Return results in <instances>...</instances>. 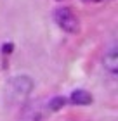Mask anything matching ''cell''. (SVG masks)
Listing matches in <instances>:
<instances>
[{
    "mask_svg": "<svg viewBox=\"0 0 118 121\" xmlns=\"http://www.w3.org/2000/svg\"><path fill=\"white\" fill-rule=\"evenodd\" d=\"M33 80L26 74H18L12 76L7 83H5L4 88V99L9 106H23L28 100V97L31 95L33 92Z\"/></svg>",
    "mask_w": 118,
    "mask_h": 121,
    "instance_id": "6da1fadb",
    "label": "cell"
},
{
    "mask_svg": "<svg viewBox=\"0 0 118 121\" xmlns=\"http://www.w3.org/2000/svg\"><path fill=\"white\" fill-rule=\"evenodd\" d=\"M54 19H56V23H57L59 28L63 30V31H66V33H78V30H80L78 17L71 12L68 7L56 9V12H54Z\"/></svg>",
    "mask_w": 118,
    "mask_h": 121,
    "instance_id": "7a4b0ae2",
    "label": "cell"
},
{
    "mask_svg": "<svg viewBox=\"0 0 118 121\" xmlns=\"http://www.w3.org/2000/svg\"><path fill=\"white\" fill-rule=\"evenodd\" d=\"M103 64H104V69L108 71L109 74H116V71H118V48H116V45L109 47L108 50H106Z\"/></svg>",
    "mask_w": 118,
    "mask_h": 121,
    "instance_id": "3957f363",
    "label": "cell"
},
{
    "mask_svg": "<svg viewBox=\"0 0 118 121\" xmlns=\"http://www.w3.org/2000/svg\"><path fill=\"white\" fill-rule=\"evenodd\" d=\"M70 100L75 104V106H87V104L92 102V95L85 90H75L71 93Z\"/></svg>",
    "mask_w": 118,
    "mask_h": 121,
    "instance_id": "277c9868",
    "label": "cell"
},
{
    "mask_svg": "<svg viewBox=\"0 0 118 121\" xmlns=\"http://www.w3.org/2000/svg\"><path fill=\"white\" fill-rule=\"evenodd\" d=\"M64 104H66V99L64 97H54V99H50V100H49L47 107H49V111H59V109L64 107Z\"/></svg>",
    "mask_w": 118,
    "mask_h": 121,
    "instance_id": "5b68a950",
    "label": "cell"
},
{
    "mask_svg": "<svg viewBox=\"0 0 118 121\" xmlns=\"http://www.w3.org/2000/svg\"><path fill=\"white\" fill-rule=\"evenodd\" d=\"M10 48H12V45H5L4 47V52H10Z\"/></svg>",
    "mask_w": 118,
    "mask_h": 121,
    "instance_id": "8992f818",
    "label": "cell"
}]
</instances>
